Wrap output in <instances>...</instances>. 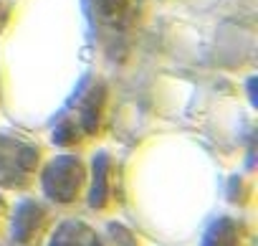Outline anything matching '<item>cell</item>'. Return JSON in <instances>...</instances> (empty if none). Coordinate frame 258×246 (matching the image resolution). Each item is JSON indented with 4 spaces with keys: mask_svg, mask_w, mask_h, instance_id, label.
<instances>
[{
    "mask_svg": "<svg viewBox=\"0 0 258 246\" xmlns=\"http://www.w3.org/2000/svg\"><path fill=\"white\" fill-rule=\"evenodd\" d=\"M43 185L46 193L61 203L74 201L79 185H81V165L76 158H58L48 165L46 175H43Z\"/></svg>",
    "mask_w": 258,
    "mask_h": 246,
    "instance_id": "cell-1",
    "label": "cell"
},
{
    "mask_svg": "<svg viewBox=\"0 0 258 246\" xmlns=\"http://www.w3.org/2000/svg\"><path fill=\"white\" fill-rule=\"evenodd\" d=\"M41 216L43 211L36 206V203H21L18 211H16V221H13V233L18 241H28L33 236V231L38 228L41 223Z\"/></svg>",
    "mask_w": 258,
    "mask_h": 246,
    "instance_id": "cell-2",
    "label": "cell"
},
{
    "mask_svg": "<svg viewBox=\"0 0 258 246\" xmlns=\"http://www.w3.org/2000/svg\"><path fill=\"white\" fill-rule=\"evenodd\" d=\"M51 246H101L96 241V236L81 226V223H66L58 228V233L53 236V243Z\"/></svg>",
    "mask_w": 258,
    "mask_h": 246,
    "instance_id": "cell-3",
    "label": "cell"
},
{
    "mask_svg": "<svg viewBox=\"0 0 258 246\" xmlns=\"http://www.w3.org/2000/svg\"><path fill=\"white\" fill-rule=\"evenodd\" d=\"M106 168H109L106 155H96V160H94V188H91V206L94 208H104V203H106Z\"/></svg>",
    "mask_w": 258,
    "mask_h": 246,
    "instance_id": "cell-4",
    "label": "cell"
},
{
    "mask_svg": "<svg viewBox=\"0 0 258 246\" xmlns=\"http://www.w3.org/2000/svg\"><path fill=\"white\" fill-rule=\"evenodd\" d=\"M205 246H235V228L230 221H220L205 238Z\"/></svg>",
    "mask_w": 258,
    "mask_h": 246,
    "instance_id": "cell-5",
    "label": "cell"
},
{
    "mask_svg": "<svg viewBox=\"0 0 258 246\" xmlns=\"http://www.w3.org/2000/svg\"><path fill=\"white\" fill-rule=\"evenodd\" d=\"M96 6H99V11L106 18H111V16H116L124 8V0H96Z\"/></svg>",
    "mask_w": 258,
    "mask_h": 246,
    "instance_id": "cell-6",
    "label": "cell"
},
{
    "mask_svg": "<svg viewBox=\"0 0 258 246\" xmlns=\"http://www.w3.org/2000/svg\"><path fill=\"white\" fill-rule=\"evenodd\" d=\"M74 137H76V132H74L71 125H61L53 132V142H58V145H69V142H74Z\"/></svg>",
    "mask_w": 258,
    "mask_h": 246,
    "instance_id": "cell-7",
    "label": "cell"
}]
</instances>
